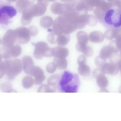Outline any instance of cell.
Wrapping results in <instances>:
<instances>
[{"instance_id": "obj_1", "label": "cell", "mask_w": 121, "mask_h": 121, "mask_svg": "<svg viewBox=\"0 0 121 121\" xmlns=\"http://www.w3.org/2000/svg\"><path fill=\"white\" fill-rule=\"evenodd\" d=\"M99 20L106 29L116 30L121 28V10L116 7L109 9Z\"/></svg>"}, {"instance_id": "obj_2", "label": "cell", "mask_w": 121, "mask_h": 121, "mask_svg": "<svg viewBox=\"0 0 121 121\" xmlns=\"http://www.w3.org/2000/svg\"><path fill=\"white\" fill-rule=\"evenodd\" d=\"M80 85L78 75L76 74L65 71L63 73L60 82V88L61 92L76 93Z\"/></svg>"}, {"instance_id": "obj_3", "label": "cell", "mask_w": 121, "mask_h": 121, "mask_svg": "<svg viewBox=\"0 0 121 121\" xmlns=\"http://www.w3.org/2000/svg\"><path fill=\"white\" fill-rule=\"evenodd\" d=\"M77 27L69 22L63 15H60L53 22V32L57 36L65 34L69 35L75 31Z\"/></svg>"}, {"instance_id": "obj_4", "label": "cell", "mask_w": 121, "mask_h": 121, "mask_svg": "<svg viewBox=\"0 0 121 121\" xmlns=\"http://www.w3.org/2000/svg\"><path fill=\"white\" fill-rule=\"evenodd\" d=\"M52 48L49 47L45 42H39L35 45L33 55L37 59H42L44 57H51L52 56Z\"/></svg>"}, {"instance_id": "obj_5", "label": "cell", "mask_w": 121, "mask_h": 121, "mask_svg": "<svg viewBox=\"0 0 121 121\" xmlns=\"http://www.w3.org/2000/svg\"><path fill=\"white\" fill-rule=\"evenodd\" d=\"M17 11L13 6L0 5V23L8 24L10 19L16 15Z\"/></svg>"}, {"instance_id": "obj_6", "label": "cell", "mask_w": 121, "mask_h": 121, "mask_svg": "<svg viewBox=\"0 0 121 121\" xmlns=\"http://www.w3.org/2000/svg\"><path fill=\"white\" fill-rule=\"evenodd\" d=\"M48 4V1H39L36 4H33L26 9L33 18L41 16L45 13Z\"/></svg>"}, {"instance_id": "obj_7", "label": "cell", "mask_w": 121, "mask_h": 121, "mask_svg": "<svg viewBox=\"0 0 121 121\" xmlns=\"http://www.w3.org/2000/svg\"><path fill=\"white\" fill-rule=\"evenodd\" d=\"M16 36L18 42L21 44H26L30 40V33L29 28L21 27L15 30Z\"/></svg>"}, {"instance_id": "obj_8", "label": "cell", "mask_w": 121, "mask_h": 121, "mask_svg": "<svg viewBox=\"0 0 121 121\" xmlns=\"http://www.w3.org/2000/svg\"><path fill=\"white\" fill-rule=\"evenodd\" d=\"M22 64L20 60L16 59L13 61L12 66L6 74L8 79L12 80L19 75L22 70Z\"/></svg>"}, {"instance_id": "obj_9", "label": "cell", "mask_w": 121, "mask_h": 121, "mask_svg": "<svg viewBox=\"0 0 121 121\" xmlns=\"http://www.w3.org/2000/svg\"><path fill=\"white\" fill-rule=\"evenodd\" d=\"M17 40L15 31L10 29L6 31L1 40V42L3 46L10 48L14 45Z\"/></svg>"}, {"instance_id": "obj_10", "label": "cell", "mask_w": 121, "mask_h": 121, "mask_svg": "<svg viewBox=\"0 0 121 121\" xmlns=\"http://www.w3.org/2000/svg\"><path fill=\"white\" fill-rule=\"evenodd\" d=\"M30 75L35 77L34 83L35 85L40 84L46 78L43 70L38 66H34L32 68Z\"/></svg>"}, {"instance_id": "obj_11", "label": "cell", "mask_w": 121, "mask_h": 121, "mask_svg": "<svg viewBox=\"0 0 121 121\" xmlns=\"http://www.w3.org/2000/svg\"><path fill=\"white\" fill-rule=\"evenodd\" d=\"M100 68L103 73L104 74L112 75H117L120 70L119 65L111 63H106Z\"/></svg>"}, {"instance_id": "obj_12", "label": "cell", "mask_w": 121, "mask_h": 121, "mask_svg": "<svg viewBox=\"0 0 121 121\" xmlns=\"http://www.w3.org/2000/svg\"><path fill=\"white\" fill-rule=\"evenodd\" d=\"M22 64L23 71L25 73L30 75V70L35 65L32 58L28 55L24 56L22 60Z\"/></svg>"}, {"instance_id": "obj_13", "label": "cell", "mask_w": 121, "mask_h": 121, "mask_svg": "<svg viewBox=\"0 0 121 121\" xmlns=\"http://www.w3.org/2000/svg\"><path fill=\"white\" fill-rule=\"evenodd\" d=\"M52 56L57 58H65L69 54L68 49L61 46L52 48Z\"/></svg>"}, {"instance_id": "obj_14", "label": "cell", "mask_w": 121, "mask_h": 121, "mask_svg": "<svg viewBox=\"0 0 121 121\" xmlns=\"http://www.w3.org/2000/svg\"><path fill=\"white\" fill-rule=\"evenodd\" d=\"M35 0H18L16 5V8L19 13H22L26 9L33 4Z\"/></svg>"}, {"instance_id": "obj_15", "label": "cell", "mask_w": 121, "mask_h": 121, "mask_svg": "<svg viewBox=\"0 0 121 121\" xmlns=\"http://www.w3.org/2000/svg\"><path fill=\"white\" fill-rule=\"evenodd\" d=\"M51 10L52 13L54 14L62 15L65 11L63 4L55 2L51 6Z\"/></svg>"}, {"instance_id": "obj_16", "label": "cell", "mask_w": 121, "mask_h": 121, "mask_svg": "<svg viewBox=\"0 0 121 121\" xmlns=\"http://www.w3.org/2000/svg\"><path fill=\"white\" fill-rule=\"evenodd\" d=\"M89 15L87 14H81L79 16L78 20V29H82L84 28L89 22Z\"/></svg>"}, {"instance_id": "obj_17", "label": "cell", "mask_w": 121, "mask_h": 121, "mask_svg": "<svg viewBox=\"0 0 121 121\" xmlns=\"http://www.w3.org/2000/svg\"><path fill=\"white\" fill-rule=\"evenodd\" d=\"M113 54L110 46H104L101 49L99 56L102 59L106 60L110 58Z\"/></svg>"}, {"instance_id": "obj_18", "label": "cell", "mask_w": 121, "mask_h": 121, "mask_svg": "<svg viewBox=\"0 0 121 121\" xmlns=\"http://www.w3.org/2000/svg\"><path fill=\"white\" fill-rule=\"evenodd\" d=\"M70 37L69 35L61 34L57 36L56 42L58 45L61 47L65 46L69 42Z\"/></svg>"}, {"instance_id": "obj_19", "label": "cell", "mask_w": 121, "mask_h": 121, "mask_svg": "<svg viewBox=\"0 0 121 121\" xmlns=\"http://www.w3.org/2000/svg\"><path fill=\"white\" fill-rule=\"evenodd\" d=\"M96 79L97 84L98 86L101 89L106 88L108 85V80L107 78L105 76L104 73H102L99 75Z\"/></svg>"}, {"instance_id": "obj_20", "label": "cell", "mask_w": 121, "mask_h": 121, "mask_svg": "<svg viewBox=\"0 0 121 121\" xmlns=\"http://www.w3.org/2000/svg\"><path fill=\"white\" fill-rule=\"evenodd\" d=\"M54 21L52 17L49 16H45L43 17L40 19V25L43 28L47 29L52 27Z\"/></svg>"}, {"instance_id": "obj_21", "label": "cell", "mask_w": 121, "mask_h": 121, "mask_svg": "<svg viewBox=\"0 0 121 121\" xmlns=\"http://www.w3.org/2000/svg\"><path fill=\"white\" fill-rule=\"evenodd\" d=\"M78 42L87 45L89 40V37L86 33L84 31H79L77 35Z\"/></svg>"}, {"instance_id": "obj_22", "label": "cell", "mask_w": 121, "mask_h": 121, "mask_svg": "<svg viewBox=\"0 0 121 121\" xmlns=\"http://www.w3.org/2000/svg\"><path fill=\"white\" fill-rule=\"evenodd\" d=\"M54 63L55 64L57 67L60 70H65L68 66V62L65 58H55Z\"/></svg>"}, {"instance_id": "obj_23", "label": "cell", "mask_w": 121, "mask_h": 121, "mask_svg": "<svg viewBox=\"0 0 121 121\" xmlns=\"http://www.w3.org/2000/svg\"><path fill=\"white\" fill-rule=\"evenodd\" d=\"M90 40L93 43H100L103 40V37L100 33L97 31L92 32L89 36Z\"/></svg>"}, {"instance_id": "obj_24", "label": "cell", "mask_w": 121, "mask_h": 121, "mask_svg": "<svg viewBox=\"0 0 121 121\" xmlns=\"http://www.w3.org/2000/svg\"><path fill=\"white\" fill-rule=\"evenodd\" d=\"M34 80L30 76H26L24 77L22 80V85L24 88L29 89L33 86Z\"/></svg>"}, {"instance_id": "obj_25", "label": "cell", "mask_w": 121, "mask_h": 121, "mask_svg": "<svg viewBox=\"0 0 121 121\" xmlns=\"http://www.w3.org/2000/svg\"><path fill=\"white\" fill-rule=\"evenodd\" d=\"M55 87L49 85L42 84L38 90V93H54L55 92Z\"/></svg>"}, {"instance_id": "obj_26", "label": "cell", "mask_w": 121, "mask_h": 121, "mask_svg": "<svg viewBox=\"0 0 121 121\" xmlns=\"http://www.w3.org/2000/svg\"><path fill=\"white\" fill-rule=\"evenodd\" d=\"M78 72L80 75L83 76H87L90 74L91 69L90 67L85 64L79 65L78 67Z\"/></svg>"}, {"instance_id": "obj_27", "label": "cell", "mask_w": 121, "mask_h": 121, "mask_svg": "<svg viewBox=\"0 0 121 121\" xmlns=\"http://www.w3.org/2000/svg\"><path fill=\"white\" fill-rule=\"evenodd\" d=\"M1 91L4 93H13L17 92V91L13 89L12 85L9 82H6L3 83L0 86Z\"/></svg>"}, {"instance_id": "obj_28", "label": "cell", "mask_w": 121, "mask_h": 121, "mask_svg": "<svg viewBox=\"0 0 121 121\" xmlns=\"http://www.w3.org/2000/svg\"><path fill=\"white\" fill-rule=\"evenodd\" d=\"M10 50L12 57H18L22 53V48L19 45H13L10 48Z\"/></svg>"}, {"instance_id": "obj_29", "label": "cell", "mask_w": 121, "mask_h": 121, "mask_svg": "<svg viewBox=\"0 0 121 121\" xmlns=\"http://www.w3.org/2000/svg\"><path fill=\"white\" fill-rule=\"evenodd\" d=\"M60 75L57 74L52 75L48 80V85L52 86L55 87L60 79Z\"/></svg>"}, {"instance_id": "obj_30", "label": "cell", "mask_w": 121, "mask_h": 121, "mask_svg": "<svg viewBox=\"0 0 121 121\" xmlns=\"http://www.w3.org/2000/svg\"><path fill=\"white\" fill-rule=\"evenodd\" d=\"M0 54L3 58L6 59H10L12 57L10 48L5 47L4 46L0 48Z\"/></svg>"}, {"instance_id": "obj_31", "label": "cell", "mask_w": 121, "mask_h": 121, "mask_svg": "<svg viewBox=\"0 0 121 121\" xmlns=\"http://www.w3.org/2000/svg\"><path fill=\"white\" fill-rule=\"evenodd\" d=\"M110 63L119 65L121 62V56L117 53L113 54L110 58Z\"/></svg>"}, {"instance_id": "obj_32", "label": "cell", "mask_w": 121, "mask_h": 121, "mask_svg": "<svg viewBox=\"0 0 121 121\" xmlns=\"http://www.w3.org/2000/svg\"><path fill=\"white\" fill-rule=\"evenodd\" d=\"M86 3L88 5L90 11L92 10L94 6L96 7L99 3V0H85Z\"/></svg>"}, {"instance_id": "obj_33", "label": "cell", "mask_w": 121, "mask_h": 121, "mask_svg": "<svg viewBox=\"0 0 121 121\" xmlns=\"http://www.w3.org/2000/svg\"><path fill=\"white\" fill-rule=\"evenodd\" d=\"M47 70L49 73L50 74L53 73L56 71L57 67L55 64L53 63H50L48 64L47 66Z\"/></svg>"}, {"instance_id": "obj_34", "label": "cell", "mask_w": 121, "mask_h": 121, "mask_svg": "<svg viewBox=\"0 0 121 121\" xmlns=\"http://www.w3.org/2000/svg\"><path fill=\"white\" fill-rule=\"evenodd\" d=\"M57 36L55 35L53 32L50 33L48 36L47 39L48 42L52 44H55L56 43Z\"/></svg>"}, {"instance_id": "obj_35", "label": "cell", "mask_w": 121, "mask_h": 121, "mask_svg": "<svg viewBox=\"0 0 121 121\" xmlns=\"http://www.w3.org/2000/svg\"><path fill=\"white\" fill-rule=\"evenodd\" d=\"M96 65L99 67H101L104 64L106 63V60L104 59L99 56L97 57L95 59Z\"/></svg>"}, {"instance_id": "obj_36", "label": "cell", "mask_w": 121, "mask_h": 121, "mask_svg": "<svg viewBox=\"0 0 121 121\" xmlns=\"http://www.w3.org/2000/svg\"><path fill=\"white\" fill-rule=\"evenodd\" d=\"M82 53L86 57H91L94 54V50L90 46H86Z\"/></svg>"}, {"instance_id": "obj_37", "label": "cell", "mask_w": 121, "mask_h": 121, "mask_svg": "<svg viewBox=\"0 0 121 121\" xmlns=\"http://www.w3.org/2000/svg\"><path fill=\"white\" fill-rule=\"evenodd\" d=\"M30 35L31 36H35L38 34L37 28L35 26H31L29 28Z\"/></svg>"}, {"instance_id": "obj_38", "label": "cell", "mask_w": 121, "mask_h": 121, "mask_svg": "<svg viewBox=\"0 0 121 121\" xmlns=\"http://www.w3.org/2000/svg\"><path fill=\"white\" fill-rule=\"evenodd\" d=\"M86 61V57L84 55H80L78 59V63L79 65L85 64Z\"/></svg>"}, {"instance_id": "obj_39", "label": "cell", "mask_w": 121, "mask_h": 121, "mask_svg": "<svg viewBox=\"0 0 121 121\" xmlns=\"http://www.w3.org/2000/svg\"><path fill=\"white\" fill-rule=\"evenodd\" d=\"M86 45L78 42L76 45V48L77 50L79 52H82L86 48Z\"/></svg>"}, {"instance_id": "obj_40", "label": "cell", "mask_w": 121, "mask_h": 121, "mask_svg": "<svg viewBox=\"0 0 121 121\" xmlns=\"http://www.w3.org/2000/svg\"><path fill=\"white\" fill-rule=\"evenodd\" d=\"M103 73V72L102 71L101 68L100 67L99 68H96L92 72V74H93V76L95 77V78H96L99 75H100L101 74H102Z\"/></svg>"}, {"instance_id": "obj_41", "label": "cell", "mask_w": 121, "mask_h": 121, "mask_svg": "<svg viewBox=\"0 0 121 121\" xmlns=\"http://www.w3.org/2000/svg\"><path fill=\"white\" fill-rule=\"evenodd\" d=\"M96 23V19L93 16L89 15L88 24L90 26H94Z\"/></svg>"}, {"instance_id": "obj_42", "label": "cell", "mask_w": 121, "mask_h": 121, "mask_svg": "<svg viewBox=\"0 0 121 121\" xmlns=\"http://www.w3.org/2000/svg\"><path fill=\"white\" fill-rule=\"evenodd\" d=\"M0 3L5 5H8L10 4L11 3L9 2L7 0H0Z\"/></svg>"}, {"instance_id": "obj_43", "label": "cell", "mask_w": 121, "mask_h": 121, "mask_svg": "<svg viewBox=\"0 0 121 121\" xmlns=\"http://www.w3.org/2000/svg\"><path fill=\"white\" fill-rule=\"evenodd\" d=\"M60 1L64 3H73L77 1V0H60Z\"/></svg>"}, {"instance_id": "obj_44", "label": "cell", "mask_w": 121, "mask_h": 121, "mask_svg": "<svg viewBox=\"0 0 121 121\" xmlns=\"http://www.w3.org/2000/svg\"><path fill=\"white\" fill-rule=\"evenodd\" d=\"M5 74V73L4 72L0 69V79L4 76Z\"/></svg>"}, {"instance_id": "obj_45", "label": "cell", "mask_w": 121, "mask_h": 121, "mask_svg": "<svg viewBox=\"0 0 121 121\" xmlns=\"http://www.w3.org/2000/svg\"><path fill=\"white\" fill-rule=\"evenodd\" d=\"M109 92L105 88H102L99 91V92Z\"/></svg>"}, {"instance_id": "obj_46", "label": "cell", "mask_w": 121, "mask_h": 121, "mask_svg": "<svg viewBox=\"0 0 121 121\" xmlns=\"http://www.w3.org/2000/svg\"><path fill=\"white\" fill-rule=\"evenodd\" d=\"M9 2L11 3V2H15L17 1V0H7Z\"/></svg>"}, {"instance_id": "obj_47", "label": "cell", "mask_w": 121, "mask_h": 121, "mask_svg": "<svg viewBox=\"0 0 121 121\" xmlns=\"http://www.w3.org/2000/svg\"><path fill=\"white\" fill-rule=\"evenodd\" d=\"M2 58H3V57H2V56L0 54V63L2 62Z\"/></svg>"}, {"instance_id": "obj_48", "label": "cell", "mask_w": 121, "mask_h": 121, "mask_svg": "<svg viewBox=\"0 0 121 121\" xmlns=\"http://www.w3.org/2000/svg\"><path fill=\"white\" fill-rule=\"evenodd\" d=\"M56 0H47V1H49L51 2H54V1Z\"/></svg>"}, {"instance_id": "obj_49", "label": "cell", "mask_w": 121, "mask_h": 121, "mask_svg": "<svg viewBox=\"0 0 121 121\" xmlns=\"http://www.w3.org/2000/svg\"><path fill=\"white\" fill-rule=\"evenodd\" d=\"M119 69H120V71H121V62L120 63V64H119Z\"/></svg>"}, {"instance_id": "obj_50", "label": "cell", "mask_w": 121, "mask_h": 121, "mask_svg": "<svg viewBox=\"0 0 121 121\" xmlns=\"http://www.w3.org/2000/svg\"><path fill=\"white\" fill-rule=\"evenodd\" d=\"M119 93H121V86L119 89Z\"/></svg>"}, {"instance_id": "obj_51", "label": "cell", "mask_w": 121, "mask_h": 121, "mask_svg": "<svg viewBox=\"0 0 121 121\" xmlns=\"http://www.w3.org/2000/svg\"><path fill=\"white\" fill-rule=\"evenodd\" d=\"M1 43V40L0 39V45Z\"/></svg>"}, {"instance_id": "obj_52", "label": "cell", "mask_w": 121, "mask_h": 121, "mask_svg": "<svg viewBox=\"0 0 121 121\" xmlns=\"http://www.w3.org/2000/svg\"></svg>"}]
</instances>
